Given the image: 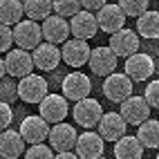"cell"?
Wrapping results in <instances>:
<instances>
[{
    "label": "cell",
    "mask_w": 159,
    "mask_h": 159,
    "mask_svg": "<svg viewBox=\"0 0 159 159\" xmlns=\"http://www.w3.org/2000/svg\"><path fill=\"white\" fill-rule=\"evenodd\" d=\"M2 58L7 63V74H9V76H14V79H18V81L25 79V76H29L31 70L36 67L34 54H29V49H23V47L7 52Z\"/></svg>",
    "instance_id": "obj_6"
},
{
    "label": "cell",
    "mask_w": 159,
    "mask_h": 159,
    "mask_svg": "<svg viewBox=\"0 0 159 159\" xmlns=\"http://www.w3.org/2000/svg\"><path fill=\"white\" fill-rule=\"evenodd\" d=\"M143 97H146L148 103H150V108H159V79L150 81V83L146 85Z\"/></svg>",
    "instance_id": "obj_31"
},
{
    "label": "cell",
    "mask_w": 159,
    "mask_h": 159,
    "mask_svg": "<svg viewBox=\"0 0 159 159\" xmlns=\"http://www.w3.org/2000/svg\"><path fill=\"white\" fill-rule=\"evenodd\" d=\"M25 159H56V150L47 143H34L27 148Z\"/></svg>",
    "instance_id": "obj_28"
},
{
    "label": "cell",
    "mask_w": 159,
    "mask_h": 159,
    "mask_svg": "<svg viewBox=\"0 0 159 159\" xmlns=\"http://www.w3.org/2000/svg\"><path fill=\"white\" fill-rule=\"evenodd\" d=\"M70 27H72V36L74 38H83V40L94 38V36H97V31L101 29L97 16H94L92 11H88V9H81L76 16H72Z\"/></svg>",
    "instance_id": "obj_19"
},
{
    "label": "cell",
    "mask_w": 159,
    "mask_h": 159,
    "mask_svg": "<svg viewBox=\"0 0 159 159\" xmlns=\"http://www.w3.org/2000/svg\"><path fill=\"white\" fill-rule=\"evenodd\" d=\"M61 92L67 101H83L90 97L92 92V81L88 74L83 72H72V74H65L61 81Z\"/></svg>",
    "instance_id": "obj_3"
},
{
    "label": "cell",
    "mask_w": 159,
    "mask_h": 159,
    "mask_svg": "<svg viewBox=\"0 0 159 159\" xmlns=\"http://www.w3.org/2000/svg\"><path fill=\"white\" fill-rule=\"evenodd\" d=\"M116 63H119V56L108 45V47H94L88 65H90L92 74H97V76H110L116 70Z\"/></svg>",
    "instance_id": "obj_12"
},
{
    "label": "cell",
    "mask_w": 159,
    "mask_h": 159,
    "mask_svg": "<svg viewBox=\"0 0 159 159\" xmlns=\"http://www.w3.org/2000/svg\"><path fill=\"white\" fill-rule=\"evenodd\" d=\"M137 137L141 139L146 148L159 150V119H148L141 125H137Z\"/></svg>",
    "instance_id": "obj_25"
},
{
    "label": "cell",
    "mask_w": 159,
    "mask_h": 159,
    "mask_svg": "<svg viewBox=\"0 0 159 159\" xmlns=\"http://www.w3.org/2000/svg\"><path fill=\"white\" fill-rule=\"evenodd\" d=\"M11 119H14L11 105H9V103H0V128L7 130V128H9V123H11Z\"/></svg>",
    "instance_id": "obj_33"
},
{
    "label": "cell",
    "mask_w": 159,
    "mask_h": 159,
    "mask_svg": "<svg viewBox=\"0 0 159 159\" xmlns=\"http://www.w3.org/2000/svg\"><path fill=\"white\" fill-rule=\"evenodd\" d=\"M54 11L52 0H25V14L31 20H45Z\"/></svg>",
    "instance_id": "obj_26"
},
{
    "label": "cell",
    "mask_w": 159,
    "mask_h": 159,
    "mask_svg": "<svg viewBox=\"0 0 159 159\" xmlns=\"http://www.w3.org/2000/svg\"><path fill=\"white\" fill-rule=\"evenodd\" d=\"M103 108L101 103L97 99H83V101H76V105L72 108V116L74 121H76L79 125H83V128H97L99 121L103 119Z\"/></svg>",
    "instance_id": "obj_7"
},
{
    "label": "cell",
    "mask_w": 159,
    "mask_h": 159,
    "mask_svg": "<svg viewBox=\"0 0 159 159\" xmlns=\"http://www.w3.org/2000/svg\"><path fill=\"white\" fill-rule=\"evenodd\" d=\"M139 45H141V38L137 31L132 29H119L114 31V34H110V47L116 52V56H132L139 52Z\"/></svg>",
    "instance_id": "obj_15"
},
{
    "label": "cell",
    "mask_w": 159,
    "mask_h": 159,
    "mask_svg": "<svg viewBox=\"0 0 159 159\" xmlns=\"http://www.w3.org/2000/svg\"><path fill=\"white\" fill-rule=\"evenodd\" d=\"M137 34L146 40H155L159 38V11H150L141 14L137 18Z\"/></svg>",
    "instance_id": "obj_23"
},
{
    "label": "cell",
    "mask_w": 159,
    "mask_h": 159,
    "mask_svg": "<svg viewBox=\"0 0 159 159\" xmlns=\"http://www.w3.org/2000/svg\"><path fill=\"white\" fill-rule=\"evenodd\" d=\"M70 112L67 99L63 94H47V97L38 103V114L43 116L47 123H61L65 121V116Z\"/></svg>",
    "instance_id": "obj_10"
},
{
    "label": "cell",
    "mask_w": 159,
    "mask_h": 159,
    "mask_svg": "<svg viewBox=\"0 0 159 159\" xmlns=\"http://www.w3.org/2000/svg\"><path fill=\"white\" fill-rule=\"evenodd\" d=\"M18 94H20V101H25L29 105L31 103L38 105L49 94V83L40 74H29V76L18 81Z\"/></svg>",
    "instance_id": "obj_2"
},
{
    "label": "cell",
    "mask_w": 159,
    "mask_h": 159,
    "mask_svg": "<svg viewBox=\"0 0 159 159\" xmlns=\"http://www.w3.org/2000/svg\"><path fill=\"white\" fill-rule=\"evenodd\" d=\"M14 76H5L2 79V85H0V99H2V103H9L11 105L16 99H20V94H18V83L11 81Z\"/></svg>",
    "instance_id": "obj_30"
},
{
    "label": "cell",
    "mask_w": 159,
    "mask_h": 159,
    "mask_svg": "<svg viewBox=\"0 0 159 159\" xmlns=\"http://www.w3.org/2000/svg\"><path fill=\"white\" fill-rule=\"evenodd\" d=\"M146 146L137 134H125L114 143V157L116 159H141Z\"/></svg>",
    "instance_id": "obj_22"
},
{
    "label": "cell",
    "mask_w": 159,
    "mask_h": 159,
    "mask_svg": "<svg viewBox=\"0 0 159 159\" xmlns=\"http://www.w3.org/2000/svg\"><path fill=\"white\" fill-rule=\"evenodd\" d=\"M99 159H108V157H99Z\"/></svg>",
    "instance_id": "obj_36"
},
{
    "label": "cell",
    "mask_w": 159,
    "mask_h": 159,
    "mask_svg": "<svg viewBox=\"0 0 159 159\" xmlns=\"http://www.w3.org/2000/svg\"><path fill=\"white\" fill-rule=\"evenodd\" d=\"M14 38L16 45L23 49H36L43 43V25H38V20H20L18 25H14Z\"/></svg>",
    "instance_id": "obj_5"
},
{
    "label": "cell",
    "mask_w": 159,
    "mask_h": 159,
    "mask_svg": "<svg viewBox=\"0 0 159 159\" xmlns=\"http://www.w3.org/2000/svg\"><path fill=\"white\" fill-rule=\"evenodd\" d=\"M0 36H2V40H0V49H2L5 54H7V52H11V43H16V38H14V27L2 23V27H0Z\"/></svg>",
    "instance_id": "obj_32"
},
{
    "label": "cell",
    "mask_w": 159,
    "mask_h": 159,
    "mask_svg": "<svg viewBox=\"0 0 159 159\" xmlns=\"http://www.w3.org/2000/svg\"><path fill=\"white\" fill-rule=\"evenodd\" d=\"M27 141L25 137L20 134V130H2V137H0V155L2 159H18L27 152Z\"/></svg>",
    "instance_id": "obj_21"
},
{
    "label": "cell",
    "mask_w": 159,
    "mask_h": 159,
    "mask_svg": "<svg viewBox=\"0 0 159 159\" xmlns=\"http://www.w3.org/2000/svg\"><path fill=\"white\" fill-rule=\"evenodd\" d=\"M25 14V0H0V18L5 25H18Z\"/></svg>",
    "instance_id": "obj_24"
},
{
    "label": "cell",
    "mask_w": 159,
    "mask_h": 159,
    "mask_svg": "<svg viewBox=\"0 0 159 159\" xmlns=\"http://www.w3.org/2000/svg\"><path fill=\"white\" fill-rule=\"evenodd\" d=\"M31 54H34V63L40 72H54L58 67V63L63 61V52L54 43H47V40L40 43Z\"/></svg>",
    "instance_id": "obj_20"
},
{
    "label": "cell",
    "mask_w": 159,
    "mask_h": 159,
    "mask_svg": "<svg viewBox=\"0 0 159 159\" xmlns=\"http://www.w3.org/2000/svg\"><path fill=\"white\" fill-rule=\"evenodd\" d=\"M119 5L125 11V16L130 18H139L141 14L148 11V0H119Z\"/></svg>",
    "instance_id": "obj_29"
},
{
    "label": "cell",
    "mask_w": 159,
    "mask_h": 159,
    "mask_svg": "<svg viewBox=\"0 0 159 159\" xmlns=\"http://www.w3.org/2000/svg\"><path fill=\"white\" fill-rule=\"evenodd\" d=\"M18 130H20V134L25 137V141L29 146H34V143H45V139H49L52 125L40 114H29V116L23 119V123H20Z\"/></svg>",
    "instance_id": "obj_9"
},
{
    "label": "cell",
    "mask_w": 159,
    "mask_h": 159,
    "mask_svg": "<svg viewBox=\"0 0 159 159\" xmlns=\"http://www.w3.org/2000/svg\"><path fill=\"white\" fill-rule=\"evenodd\" d=\"M56 159H81L76 152H72V150H67V152H56Z\"/></svg>",
    "instance_id": "obj_35"
},
{
    "label": "cell",
    "mask_w": 159,
    "mask_h": 159,
    "mask_svg": "<svg viewBox=\"0 0 159 159\" xmlns=\"http://www.w3.org/2000/svg\"><path fill=\"white\" fill-rule=\"evenodd\" d=\"M76 141H79V132L74 125L61 121V123H54L49 130V146L54 148L56 152H67V150H74L76 148Z\"/></svg>",
    "instance_id": "obj_11"
},
{
    "label": "cell",
    "mask_w": 159,
    "mask_h": 159,
    "mask_svg": "<svg viewBox=\"0 0 159 159\" xmlns=\"http://www.w3.org/2000/svg\"><path fill=\"white\" fill-rule=\"evenodd\" d=\"M103 150H105V139L92 130H85L83 134H79L76 148H74V152L81 159H99L103 157Z\"/></svg>",
    "instance_id": "obj_16"
},
{
    "label": "cell",
    "mask_w": 159,
    "mask_h": 159,
    "mask_svg": "<svg viewBox=\"0 0 159 159\" xmlns=\"http://www.w3.org/2000/svg\"><path fill=\"white\" fill-rule=\"evenodd\" d=\"M63 61H65V65L79 70L83 65H88L90 63V56H92V47L88 45V40L83 38H70L63 43Z\"/></svg>",
    "instance_id": "obj_8"
},
{
    "label": "cell",
    "mask_w": 159,
    "mask_h": 159,
    "mask_svg": "<svg viewBox=\"0 0 159 159\" xmlns=\"http://www.w3.org/2000/svg\"><path fill=\"white\" fill-rule=\"evenodd\" d=\"M132 79L128 76V74H119V72H114L110 74V76H105L103 81V94H105V99L112 101V103H123L125 99H130L132 97Z\"/></svg>",
    "instance_id": "obj_4"
},
{
    "label": "cell",
    "mask_w": 159,
    "mask_h": 159,
    "mask_svg": "<svg viewBox=\"0 0 159 159\" xmlns=\"http://www.w3.org/2000/svg\"><path fill=\"white\" fill-rule=\"evenodd\" d=\"M150 103L146 101V97H132L130 99H125L121 103V116L125 121H128V125H141L143 121L150 119Z\"/></svg>",
    "instance_id": "obj_13"
},
{
    "label": "cell",
    "mask_w": 159,
    "mask_h": 159,
    "mask_svg": "<svg viewBox=\"0 0 159 159\" xmlns=\"http://www.w3.org/2000/svg\"><path fill=\"white\" fill-rule=\"evenodd\" d=\"M70 34H72V27H70V20H65L58 14H52L49 18L43 20V36L47 43H65L70 40Z\"/></svg>",
    "instance_id": "obj_18"
},
{
    "label": "cell",
    "mask_w": 159,
    "mask_h": 159,
    "mask_svg": "<svg viewBox=\"0 0 159 159\" xmlns=\"http://www.w3.org/2000/svg\"><path fill=\"white\" fill-rule=\"evenodd\" d=\"M52 2H54V14H58L63 18H72L83 9L81 0H52Z\"/></svg>",
    "instance_id": "obj_27"
},
{
    "label": "cell",
    "mask_w": 159,
    "mask_h": 159,
    "mask_svg": "<svg viewBox=\"0 0 159 159\" xmlns=\"http://www.w3.org/2000/svg\"><path fill=\"white\" fill-rule=\"evenodd\" d=\"M83 2V9H88V11H99L101 7L108 5V0H81Z\"/></svg>",
    "instance_id": "obj_34"
},
{
    "label": "cell",
    "mask_w": 159,
    "mask_h": 159,
    "mask_svg": "<svg viewBox=\"0 0 159 159\" xmlns=\"http://www.w3.org/2000/svg\"><path fill=\"white\" fill-rule=\"evenodd\" d=\"M123 72L128 74L134 83H141V81H148L152 74H157V61L150 54H146V52H137V54L125 58Z\"/></svg>",
    "instance_id": "obj_1"
},
{
    "label": "cell",
    "mask_w": 159,
    "mask_h": 159,
    "mask_svg": "<svg viewBox=\"0 0 159 159\" xmlns=\"http://www.w3.org/2000/svg\"><path fill=\"white\" fill-rule=\"evenodd\" d=\"M97 132L105 141L116 143L121 137H125V132H128V121L121 116V112H105L103 119L97 125Z\"/></svg>",
    "instance_id": "obj_14"
},
{
    "label": "cell",
    "mask_w": 159,
    "mask_h": 159,
    "mask_svg": "<svg viewBox=\"0 0 159 159\" xmlns=\"http://www.w3.org/2000/svg\"><path fill=\"white\" fill-rule=\"evenodd\" d=\"M157 159H159V152H157Z\"/></svg>",
    "instance_id": "obj_37"
},
{
    "label": "cell",
    "mask_w": 159,
    "mask_h": 159,
    "mask_svg": "<svg viewBox=\"0 0 159 159\" xmlns=\"http://www.w3.org/2000/svg\"><path fill=\"white\" fill-rule=\"evenodd\" d=\"M125 11L121 9V5H112L108 2L105 7H101L97 11V20H99V27L101 31H105V34H114V31L123 29L125 25Z\"/></svg>",
    "instance_id": "obj_17"
}]
</instances>
